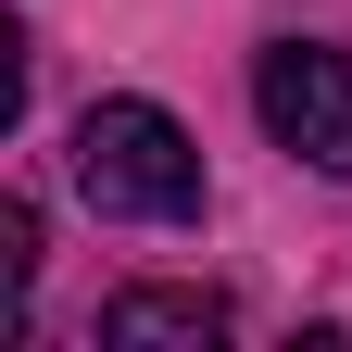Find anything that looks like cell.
Segmentation results:
<instances>
[{"mask_svg": "<svg viewBox=\"0 0 352 352\" xmlns=\"http://www.w3.org/2000/svg\"><path fill=\"white\" fill-rule=\"evenodd\" d=\"M63 164H76L88 214H139V227H189L201 214V151L164 101H88Z\"/></svg>", "mask_w": 352, "mask_h": 352, "instance_id": "obj_1", "label": "cell"}, {"mask_svg": "<svg viewBox=\"0 0 352 352\" xmlns=\"http://www.w3.org/2000/svg\"><path fill=\"white\" fill-rule=\"evenodd\" d=\"M252 113H264V139L302 151L315 176H352V51H327V38H277V51L252 63Z\"/></svg>", "mask_w": 352, "mask_h": 352, "instance_id": "obj_2", "label": "cell"}, {"mask_svg": "<svg viewBox=\"0 0 352 352\" xmlns=\"http://www.w3.org/2000/svg\"><path fill=\"white\" fill-rule=\"evenodd\" d=\"M101 340L113 352H214L227 340V302L214 289H113L101 302Z\"/></svg>", "mask_w": 352, "mask_h": 352, "instance_id": "obj_3", "label": "cell"}]
</instances>
